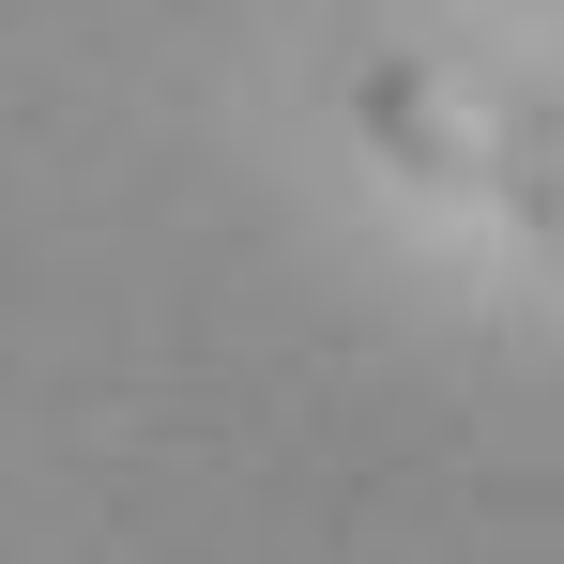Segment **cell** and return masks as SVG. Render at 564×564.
<instances>
[{
    "label": "cell",
    "mask_w": 564,
    "mask_h": 564,
    "mask_svg": "<svg viewBox=\"0 0 564 564\" xmlns=\"http://www.w3.org/2000/svg\"><path fill=\"white\" fill-rule=\"evenodd\" d=\"M367 138L397 153V169H443V184H488L519 198L534 229H550V122L534 107H503V77H473V62H443V46H397V62H367Z\"/></svg>",
    "instance_id": "1"
}]
</instances>
